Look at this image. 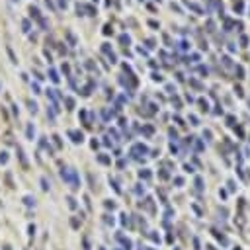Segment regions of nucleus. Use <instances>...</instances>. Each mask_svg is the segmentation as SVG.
<instances>
[{
  "mask_svg": "<svg viewBox=\"0 0 250 250\" xmlns=\"http://www.w3.org/2000/svg\"><path fill=\"white\" fill-rule=\"evenodd\" d=\"M4 250H10V246H4Z\"/></svg>",
  "mask_w": 250,
  "mask_h": 250,
  "instance_id": "14",
  "label": "nucleus"
},
{
  "mask_svg": "<svg viewBox=\"0 0 250 250\" xmlns=\"http://www.w3.org/2000/svg\"><path fill=\"white\" fill-rule=\"evenodd\" d=\"M166 90H168L170 94H172V92H176V88H174V86H172V84H168V86H166Z\"/></svg>",
  "mask_w": 250,
  "mask_h": 250,
  "instance_id": "12",
  "label": "nucleus"
},
{
  "mask_svg": "<svg viewBox=\"0 0 250 250\" xmlns=\"http://www.w3.org/2000/svg\"><path fill=\"white\" fill-rule=\"evenodd\" d=\"M139 176H141V178H149V176H151V174H149L147 170H141V174H139Z\"/></svg>",
  "mask_w": 250,
  "mask_h": 250,
  "instance_id": "7",
  "label": "nucleus"
},
{
  "mask_svg": "<svg viewBox=\"0 0 250 250\" xmlns=\"http://www.w3.org/2000/svg\"><path fill=\"white\" fill-rule=\"evenodd\" d=\"M223 65H225V66H231V57H223Z\"/></svg>",
  "mask_w": 250,
  "mask_h": 250,
  "instance_id": "5",
  "label": "nucleus"
},
{
  "mask_svg": "<svg viewBox=\"0 0 250 250\" xmlns=\"http://www.w3.org/2000/svg\"><path fill=\"white\" fill-rule=\"evenodd\" d=\"M100 162H104V164H108V162H109V158H108V156H100Z\"/></svg>",
  "mask_w": 250,
  "mask_h": 250,
  "instance_id": "10",
  "label": "nucleus"
},
{
  "mask_svg": "<svg viewBox=\"0 0 250 250\" xmlns=\"http://www.w3.org/2000/svg\"><path fill=\"white\" fill-rule=\"evenodd\" d=\"M241 45H242V47L248 45V37H246V35H242V37H241Z\"/></svg>",
  "mask_w": 250,
  "mask_h": 250,
  "instance_id": "4",
  "label": "nucleus"
},
{
  "mask_svg": "<svg viewBox=\"0 0 250 250\" xmlns=\"http://www.w3.org/2000/svg\"><path fill=\"white\" fill-rule=\"evenodd\" d=\"M235 10H236V12H241V10H242V2H241V0H235Z\"/></svg>",
  "mask_w": 250,
  "mask_h": 250,
  "instance_id": "3",
  "label": "nucleus"
},
{
  "mask_svg": "<svg viewBox=\"0 0 250 250\" xmlns=\"http://www.w3.org/2000/svg\"><path fill=\"white\" fill-rule=\"evenodd\" d=\"M236 74H238V78H244V71H242V66H236Z\"/></svg>",
  "mask_w": 250,
  "mask_h": 250,
  "instance_id": "6",
  "label": "nucleus"
},
{
  "mask_svg": "<svg viewBox=\"0 0 250 250\" xmlns=\"http://www.w3.org/2000/svg\"><path fill=\"white\" fill-rule=\"evenodd\" d=\"M41 186H43V190L49 188V186H47V180H45V178H41Z\"/></svg>",
  "mask_w": 250,
  "mask_h": 250,
  "instance_id": "11",
  "label": "nucleus"
},
{
  "mask_svg": "<svg viewBox=\"0 0 250 250\" xmlns=\"http://www.w3.org/2000/svg\"><path fill=\"white\" fill-rule=\"evenodd\" d=\"M71 137H72V141H74V143H80V141H82V133H78V131H71Z\"/></svg>",
  "mask_w": 250,
  "mask_h": 250,
  "instance_id": "1",
  "label": "nucleus"
},
{
  "mask_svg": "<svg viewBox=\"0 0 250 250\" xmlns=\"http://www.w3.org/2000/svg\"><path fill=\"white\" fill-rule=\"evenodd\" d=\"M69 205H71V207H72V209H74V207H76V201H74V199H72V198H71V199H69Z\"/></svg>",
  "mask_w": 250,
  "mask_h": 250,
  "instance_id": "13",
  "label": "nucleus"
},
{
  "mask_svg": "<svg viewBox=\"0 0 250 250\" xmlns=\"http://www.w3.org/2000/svg\"><path fill=\"white\" fill-rule=\"evenodd\" d=\"M213 28H215V24H213V22H207V31H213Z\"/></svg>",
  "mask_w": 250,
  "mask_h": 250,
  "instance_id": "8",
  "label": "nucleus"
},
{
  "mask_svg": "<svg viewBox=\"0 0 250 250\" xmlns=\"http://www.w3.org/2000/svg\"><path fill=\"white\" fill-rule=\"evenodd\" d=\"M8 160V156H6V152H2V155H0V162H6Z\"/></svg>",
  "mask_w": 250,
  "mask_h": 250,
  "instance_id": "9",
  "label": "nucleus"
},
{
  "mask_svg": "<svg viewBox=\"0 0 250 250\" xmlns=\"http://www.w3.org/2000/svg\"><path fill=\"white\" fill-rule=\"evenodd\" d=\"M24 203H26V205H28V207H31L33 203H35V199H33L31 195H26V198H24Z\"/></svg>",
  "mask_w": 250,
  "mask_h": 250,
  "instance_id": "2",
  "label": "nucleus"
}]
</instances>
